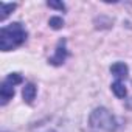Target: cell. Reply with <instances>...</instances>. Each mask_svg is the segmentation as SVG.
Masks as SVG:
<instances>
[{
	"label": "cell",
	"instance_id": "7a4b0ae2",
	"mask_svg": "<svg viewBox=\"0 0 132 132\" xmlns=\"http://www.w3.org/2000/svg\"><path fill=\"white\" fill-rule=\"evenodd\" d=\"M89 123L93 129H100V130H106V132H113L118 127L115 117L104 107L95 109L89 118Z\"/></svg>",
	"mask_w": 132,
	"mask_h": 132
},
{
	"label": "cell",
	"instance_id": "8992f818",
	"mask_svg": "<svg viewBox=\"0 0 132 132\" xmlns=\"http://www.w3.org/2000/svg\"><path fill=\"white\" fill-rule=\"evenodd\" d=\"M36 92H37L36 90V86L33 82H28V84H25V87L22 90V96H23V100L28 104H31L34 101V98H36Z\"/></svg>",
	"mask_w": 132,
	"mask_h": 132
},
{
	"label": "cell",
	"instance_id": "30bf717a",
	"mask_svg": "<svg viewBox=\"0 0 132 132\" xmlns=\"http://www.w3.org/2000/svg\"><path fill=\"white\" fill-rule=\"evenodd\" d=\"M50 8H56V10H61V11H65V5L62 2H48L47 3Z\"/></svg>",
	"mask_w": 132,
	"mask_h": 132
},
{
	"label": "cell",
	"instance_id": "6da1fadb",
	"mask_svg": "<svg viewBox=\"0 0 132 132\" xmlns=\"http://www.w3.org/2000/svg\"><path fill=\"white\" fill-rule=\"evenodd\" d=\"M27 36H28L27 30L19 22L2 27V30H0V48H2V51L14 50L27 40Z\"/></svg>",
	"mask_w": 132,
	"mask_h": 132
},
{
	"label": "cell",
	"instance_id": "52a82bcc",
	"mask_svg": "<svg viewBox=\"0 0 132 132\" xmlns=\"http://www.w3.org/2000/svg\"><path fill=\"white\" fill-rule=\"evenodd\" d=\"M16 3H0V20H5L16 10Z\"/></svg>",
	"mask_w": 132,
	"mask_h": 132
},
{
	"label": "cell",
	"instance_id": "5b68a950",
	"mask_svg": "<svg viewBox=\"0 0 132 132\" xmlns=\"http://www.w3.org/2000/svg\"><path fill=\"white\" fill-rule=\"evenodd\" d=\"M110 73L117 78L115 81H124L127 78V73H129V69L124 62H115L110 65Z\"/></svg>",
	"mask_w": 132,
	"mask_h": 132
},
{
	"label": "cell",
	"instance_id": "9c48e42d",
	"mask_svg": "<svg viewBox=\"0 0 132 132\" xmlns=\"http://www.w3.org/2000/svg\"><path fill=\"white\" fill-rule=\"evenodd\" d=\"M48 23H50V27H51L53 30H59V28L64 27V20H62L61 17H51Z\"/></svg>",
	"mask_w": 132,
	"mask_h": 132
},
{
	"label": "cell",
	"instance_id": "ba28073f",
	"mask_svg": "<svg viewBox=\"0 0 132 132\" xmlns=\"http://www.w3.org/2000/svg\"><path fill=\"white\" fill-rule=\"evenodd\" d=\"M112 92H113L115 96H118V98H126V95H127L123 81H115V82H112Z\"/></svg>",
	"mask_w": 132,
	"mask_h": 132
},
{
	"label": "cell",
	"instance_id": "3957f363",
	"mask_svg": "<svg viewBox=\"0 0 132 132\" xmlns=\"http://www.w3.org/2000/svg\"><path fill=\"white\" fill-rule=\"evenodd\" d=\"M23 81L20 73H10L6 76V79L2 82V87H0V104L5 106L13 96H14V86L20 84Z\"/></svg>",
	"mask_w": 132,
	"mask_h": 132
},
{
	"label": "cell",
	"instance_id": "277c9868",
	"mask_svg": "<svg viewBox=\"0 0 132 132\" xmlns=\"http://www.w3.org/2000/svg\"><path fill=\"white\" fill-rule=\"evenodd\" d=\"M67 56H69V51H67V48H65V40L62 39V40H59V44H57V48H56L54 56L50 57L48 62L53 64V65H62V64L65 62V59H67Z\"/></svg>",
	"mask_w": 132,
	"mask_h": 132
}]
</instances>
